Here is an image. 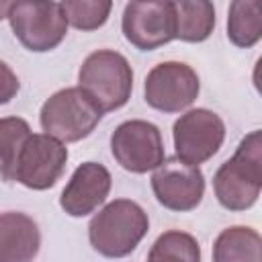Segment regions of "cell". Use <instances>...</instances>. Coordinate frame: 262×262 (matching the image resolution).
Returning <instances> with one entry per match:
<instances>
[{"instance_id":"1","label":"cell","mask_w":262,"mask_h":262,"mask_svg":"<svg viewBox=\"0 0 262 262\" xmlns=\"http://www.w3.org/2000/svg\"><path fill=\"white\" fill-rule=\"evenodd\" d=\"M147 225V215L137 203L117 199L90 221L88 235L98 254L106 258H123L143 239Z\"/></svg>"},{"instance_id":"2","label":"cell","mask_w":262,"mask_h":262,"mask_svg":"<svg viewBox=\"0 0 262 262\" xmlns=\"http://www.w3.org/2000/svg\"><path fill=\"white\" fill-rule=\"evenodd\" d=\"M80 88L100 106V111H115L123 106L133 88V72L129 61L111 49L94 51L80 68Z\"/></svg>"},{"instance_id":"3","label":"cell","mask_w":262,"mask_h":262,"mask_svg":"<svg viewBox=\"0 0 262 262\" xmlns=\"http://www.w3.org/2000/svg\"><path fill=\"white\" fill-rule=\"evenodd\" d=\"M100 117V106L82 88H66L45 100L41 127L59 141H78L92 133Z\"/></svg>"},{"instance_id":"4","label":"cell","mask_w":262,"mask_h":262,"mask_svg":"<svg viewBox=\"0 0 262 262\" xmlns=\"http://www.w3.org/2000/svg\"><path fill=\"white\" fill-rule=\"evenodd\" d=\"M6 8L14 35L31 51H49L66 37L68 18L61 2H10Z\"/></svg>"},{"instance_id":"5","label":"cell","mask_w":262,"mask_h":262,"mask_svg":"<svg viewBox=\"0 0 262 262\" xmlns=\"http://www.w3.org/2000/svg\"><path fill=\"white\" fill-rule=\"evenodd\" d=\"M111 149L115 160L135 174L158 168L164 162L160 129L147 121L121 123L111 137Z\"/></svg>"},{"instance_id":"6","label":"cell","mask_w":262,"mask_h":262,"mask_svg":"<svg viewBox=\"0 0 262 262\" xmlns=\"http://www.w3.org/2000/svg\"><path fill=\"white\" fill-rule=\"evenodd\" d=\"M225 125L213 111L194 108L174 123V147L178 160L201 164L209 160L223 143Z\"/></svg>"},{"instance_id":"7","label":"cell","mask_w":262,"mask_h":262,"mask_svg":"<svg viewBox=\"0 0 262 262\" xmlns=\"http://www.w3.org/2000/svg\"><path fill=\"white\" fill-rule=\"evenodd\" d=\"M123 33L143 51L166 45L176 37L174 2H129L123 12Z\"/></svg>"},{"instance_id":"8","label":"cell","mask_w":262,"mask_h":262,"mask_svg":"<svg viewBox=\"0 0 262 262\" xmlns=\"http://www.w3.org/2000/svg\"><path fill=\"white\" fill-rule=\"evenodd\" d=\"M68 149L51 135H31L18 156L14 180L33 190H45L57 182L66 168Z\"/></svg>"},{"instance_id":"9","label":"cell","mask_w":262,"mask_h":262,"mask_svg":"<svg viewBox=\"0 0 262 262\" xmlns=\"http://www.w3.org/2000/svg\"><path fill=\"white\" fill-rule=\"evenodd\" d=\"M199 78L186 63L166 61L156 66L145 78V100L164 113H178L194 102Z\"/></svg>"},{"instance_id":"10","label":"cell","mask_w":262,"mask_h":262,"mask_svg":"<svg viewBox=\"0 0 262 262\" xmlns=\"http://www.w3.org/2000/svg\"><path fill=\"white\" fill-rule=\"evenodd\" d=\"M151 188L160 205L166 209L190 211L203 199L205 178L196 166L172 158L156 168L151 176Z\"/></svg>"},{"instance_id":"11","label":"cell","mask_w":262,"mask_h":262,"mask_svg":"<svg viewBox=\"0 0 262 262\" xmlns=\"http://www.w3.org/2000/svg\"><path fill=\"white\" fill-rule=\"evenodd\" d=\"M111 190V174L102 164L86 162L82 164L68 186L61 192L59 205L72 217H84L92 213Z\"/></svg>"},{"instance_id":"12","label":"cell","mask_w":262,"mask_h":262,"mask_svg":"<svg viewBox=\"0 0 262 262\" xmlns=\"http://www.w3.org/2000/svg\"><path fill=\"white\" fill-rule=\"evenodd\" d=\"M37 223L25 213H2L0 217V262H33L39 252Z\"/></svg>"},{"instance_id":"13","label":"cell","mask_w":262,"mask_h":262,"mask_svg":"<svg viewBox=\"0 0 262 262\" xmlns=\"http://www.w3.org/2000/svg\"><path fill=\"white\" fill-rule=\"evenodd\" d=\"M213 262H262V235L244 225L223 229L213 246Z\"/></svg>"},{"instance_id":"14","label":"cell","mask_w":262,"mask_h":262,"mask_svg":"<svg viewBox=\"0 0 262 262\" xmlns=\"http://www.w3.org/2000/svg\"><path fill=\"white\" fill-rule=\"evenodd\" d=\"M176 12V39L199 43L205 41L215 27V8L205 0L174 2Z\"/></svg>"},{"instance_id":"15","label":"cell","mask_w":262,"mask_h":262,"mask_svg":"<svg viewBox=\"0 0 262 262\" xmlns=\"http://www.w3.org/2000/svg\"><path fill=\"white\" fill-rule=\"evenodd\" d=\"M227 37L237 47H252L262 39V0H235L229 6Z\"/></svg>"},{"instance_id":"16","label":"cell","mask_w":262,"mask_h":262,"mask_svg":"<svg viewBox=\"0 0 262 262\" xmlns=\"http://www.w3.org/2000/svg\"><path fill=\"white\" fill-rule=\"evenodd\" d=\"M213 184H215V194H217L219 203L231 211H244V209L252 207L260 194V188H256V186L248 184L244 178H239L229 168L227 162L217 170Z\"/></svg>"},{"instance_id":"17","label":"cell","mask_w":262,"mask_h":262,"mask_svg":"<svg viewBox=\"0 0 262 262\" xmlns=\"http://www.w3.org/2000/svg\"><path fill=\"white\" fill-rule=\"evenodd\" d=\"M229 168L244 178L248 184L262 188V131L248 133L231 160H227Z\"/></svg>"},{"instance_id":"18","label":"cell","mask_w":262,"mask_h":262,"mask_svg":"<svg viewBox=\"0 0 262 262\" xmlns=\"http://www.w3.org/2000/svg\"><path fill=\"white\" fill-rule=\"evenodd\" d=\"M149 262H201V250L190 233L166 231L151 246Z\"/></svg>"},{"instance_id":"19","label":"cell","mask_w":262,"mask_h":262,"mask_svg":"<svg viewBox=\"0 0 262 262\" xmlns=\"http://www.w3.org/2000/svg\"><path fill=\"white\" fill-rule=\"evenodd\" d=\"M31 137L29 125L23 119L6 117L0 121V151H2V176L4 180H14L18 156Z\"/></svg>"},{"instance_id":"20","label":"cell","mask_w":262,"mask_h":262,"mask_svg":"<svg viewBox=\"0 0 262 262\" xmlns=\"http://www.w3.org/2000/svg\"><path fill=\"white\" fill-rule=\"evenodd\" d=\"M61 8H63L68 23H72L76 29L92 31L104 25L113 4L108 0H92V2L78 0V2H61Z\"/></svg>"},{"instance_id":"21","label":"cell","mask_w":262,"mask_h":262,"mask_svg":"<svg viewBox=\"0 0 262 262\" xmlns=\"http://www.w3.org/2000/svg\"><path fill=\"white\" fill-rule=\"evenodd\" d=\"M0 66H2V102H8L10 96L18 90V82L12 76V72L8 70L6 63H0Z\"/></svg>"},{"instance_id":"22","label":"cell","mask_w":262,"mask_h":262,"mask_svg":"<svg viewBox=\"0 0 262 262\" xmlns=\"http://www.w3.org/2000/svg\"><path fill=\"white\" fill-rule=\"evenodd\" d=\"M254 86H256V90L262 94V57L258 59V63H256V68H254Z\"/></svg>"}]
</instances>
